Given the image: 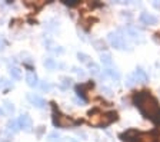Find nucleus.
<instances>
[{
    "mask_svg": "<svg viewBox=\"0 0 160 142\" xmlns=\"http://www.w3.org/2000/svg\"><path fill=\"white\" fill-rule=\"evenodd\" d=\"M134 105L140 109L144 118L150 119L153 124L160 126V106L157 103V99L153 95H150V92L143 91L134 95Z\"/></svg>",
    "mask_w": 160,
    "mask_h": 142,
    "instance_id": "obj_1",
    "label": "nucleus"
},
{
    "mask_svg": "<svg viewBox=\"0 0 160 142\" xmlns=\"http://www.w3.org/2000/svg\"><path fill=\"white\" fill-rule=\"evenodd\" d=\"M53 122H54V125L59 126V128H69V126H74L76 124H79V122L72 119L70 116L62 115V113H59L56 111L53 113Z\"/></svg>",
    "mask_w": 160,
    "mask_h": 142,
    "instance_id": "obj_2",
    "label": "nucleus"
},
{
    "mask_svg": "<svg viewBox=\"0 0 160 142\" xmlns=\"http://www.w3.org/2000/svg\"><path fill=\"white\" fill-rule=\"evenodd\" d=\"M109 42H110V45L114 47V49H117V50H124L126 49V43H124V39L120 34H117V33H109Z\"/></svg>",
    "mask_w": 160,
    "mask_h": 142,
    "instance_id": "obj_3",
    "label": "nucleus"
},
{
    "mask_svg": "<svg viewBox=\"0 0 160 142\" xmlns=\"http://www.w3.org/2000/svg\"><path fill=\"white\" fill-rule=\"evenodd\" d=\"M17 122H19V126H20V128H23V131H26V132L32 131L33 122H32V118H30L29 115H22L19 119H17Z\"/></svg>",
    "mask_w": 160,
    "mask_h": 142,
    "instance_id": "obj_4",
    "label": "nucleus"
},
{
    "mask_svg": "<svg viewBox=\"0 0 160 142\" xmlns=\"http://www.w3.org/2000/svg\"><path fill=\"white\" fill-rule=\"evenodd\" d=\"M27 99H29V101L32 102V105H34L36 108H40V109L46 108V101H44L42 96H39V95L29 93V95H27Z\"/></svg>",
    "mask_w": 160,
    "mask_h": 142,
    "instance_id": "obj_5",
    "label": "nucleus"
},
{
    "mask_svg": "<svg viewBox=\"0 0 160 142\" xmlns=\"http://www.w3.org/2000/svg\"><path fill=\"white\" fill-rule=\"evenodd\" d=\"M137 136H139V132H137L136 129H129V131L123 132V134L120 135V138L124 142H133L137 139Z\"/></svg>",
    "mask_w": 160,
    "mask_h": 142,
    "instance_id": "obj_6",
    "label": "nucleus"
},
{
    "mask_svg": "<svg viewBox=\"0 0 160 142\" xmlns=\"http://www.w3.org/2000/svg\"><path fill=\"white\" fill-rule=\"evenodd\" d=\"M113 121H117V112L112 111V112H107V113H103V116H102V125L100 126H107Z\"/></svg>",
    "mask_w": 160,
    "mask_h": 142,
    "instance_id": "obj_7",
    "label": "nucleus"
},
{
    "mask_svg": "<svg viewBox=\"0 0 160 142\" xmlns=\"http://www.w3.org/2000/svg\"><path fill=\"white\" fill-rule=\"evenodd\" d=\"M140 22L144 24H150V26H153V24L157 23V17L156 16H152L149 13H142L140 14Z\"/></svg>",
    "mask_w": 160,
    "mask_h": 142,
    "instance_id": "obj_8",
    "label": "nucleus"
},
{
    "mask_svg": "<svg viewBox=\"0 0 160 142\" xmlns=\"http://www.w3.org/2000/svg\"><path fill=\"white\" fill-rule=\"evenodd\" d=\"M26 82H27V85H29L30 88H34V86H37V85H39L37 75L34 73V72H29V73L26 75Z\"/></svg>",
    "mask_w": 160,
    "mask_h": 142,
    "instance_id": "obj_9",
    "label": "nucleus"
},
{
    "mask_svg": "<svg viewBox=\"0 0 160 142\" xmlns=\"http://www.w3.org/2000/svg\"><path fill=\"white\" fill-rule=\"evenodd\" d=\"M134 78H136V81H137V82H142V83H144V82H147L149 76L146 75V72H144L143 69L137 68L136 71H134Z\"/></svg>",
    "mask_w": 160,
    "mask_h": 142,
    "instance_id": "obj_10",
    "label": "nucleus"
},
{
    "mask_svg": "<svg viewBox=\"0 0 160 142\" xmlns=\"http://www.w3.org/2000/svg\"><path fill=\"white\" fill-rule=\"evenodd\" d=\"M20 126H19V122L14 121V119H10L9 122H7V131L12 134V132H19Z\"/></svg>",
    "mask_w": 160,
    "mask_h": 142,
    "instance_id": "obj_11",
    "label": "nucleus"
},
{
    "mask_svg": "<svg viewBox=\"0 0 160 142\" xmlns=\"http://www.w3.org/2000/svg\"><path fill=\"white\" fill-rule=\"evenodd\" d=\"M77 59H79L82 63H84V65H92L93 62H92V58H90L89 55H86V53H77Z\"/></svg>",
    "mask_w": 160,
    "mask_h": 142,
    "instance_id": "obj_12",
    "label": "nucleus"
},
{
    "mask_svg": "<svg viewBox=\"0 0 160 142\" xmlns=\"http://www.w3.org/2000/svg\"><path fill=\"white\" fill-rule=\"evenodd\" d=\"M10 75H12V78L19 81V79H22V69L17 68V66H12L10 68Z\"/></svg>",
    "mask_w": 160,
    "mask_h": 142,
    "instance_id": "obj_13",
    "label": "nucleus"
},
{
    "mask_svg": "<svg viewBox=\"0 0 160 142\" xmlns=\"http://www.w3.org/2000/svg\"><path fill=\"white\" fill-rule=\"evenodd\" d=\"M126 32H127V34H129L132 39H134V40L140 39V32L137 30V29H134V27H127Z\"/></svg>",
    "mask_w": 160,
    "mask_h": 142,
    "instance_id": "obj_14",
    "label": "nucleus"
},
{
    "mask_svg": "<svg viewBox=\"0 0 160 142\" xmlns=\"http://www.w3.org/2000/svg\"><path fill=\"white\" fill-rule=\"evenodd\" d=\"M100 60H102V63H103L104 66H112V63H113L112 56H110L109 53H103V55H102V56H100Z\"/></svg>",
    "mask_w": 160,
    "mask_h": 142,
    "instance_id": "obj_15",
    "label": "nucleus"
},
{
    "mask_svg": "<svg viewBox=\"0 0 160 142\" xmlns=\"http://www.w3.org/2000/svg\"><path fill=\"white\" fill-rule=\"evenodd\" d=\"M106 75L110 76L113 81H119L120 79V73L116 71V69H106Z\"/></svg>",
    "mask_w": 160,
    "mask_h": 142,
    "instance_id": "obj_16",
    "label": "nucleus"
},
{
    "mask_svg": "<svg viewBox=\"0 0 160 142\" xmlns=\"http://www.w3.org/2000/svg\"><path fill=\"white\" fill-rule=\"evenodd\" d=\"M43 65H44V66H46L47 69H56V66H57L56 60H54V59H52V58H47V59H44Z\"/></svg>",
    "mask_w": 160,
    "mask_h": 142,
    "instance_id": "obj_17",
    "label": "nucleus"
},
{
    "mask_svg": "<svg viewBox=\"0 0 160 142\" xmlns=\"http://www.w3.org/2000/svg\"><path fill=\"white\" fill-rule=\"evenodd\" d=\"M89 68H90V73L93 75V76H99V75H100V68H99V65L92 63V65H89Z\"/></svg>",
    "mask_w": 160,
    "mask_h": 142,
    "instance_id": "obj_18",
    "label": "nucleus"
},
{
    "mask_svg": "<svg viewBox=\"0 0 160 142\" xmlns=\"http://www.w3.org/2000/svg\"><path fill=\"white\" fill-rule=\"evenodd\" d=\"M4 109H6V112L7 113H14V111H16V108L13 106V103L12 102H9V101H4Z\"/></svg>",
    "mask_w": 160,
    "mask_h": 142,
    "instance_id": "obj_19",
    "label": "nucleus"
},
{
    "mask_svg": "<svg viewBox=\"0 0 160 142\" xmlns=\"http://www.w3.org/2000/svg\"><path fill=\"white\" fill-rule=\"evenodd\" d=\"M49 142H63V139L60 138V135L57 132H52L49 135Z\"/></svg>",
    "mask_w": 160,
    "mask_h": 142,
    "instance_id": "obj_20",
    "label": "nucleus"
},
{
    "mask_svg": "<svg viewBox=\"0 0 160 142\" xmlns=\"http://www.w3.org/2000/svg\"><path fill=\"white\" fill-rule=\"evenodd\" d=\"M93 46H94V49H96V50H104V49H106V45H104V42L103 40H94L93 42Z\"/></svg>",
    "mask_w": 160,
    "mask_h": 142,
    "instance_id": "obj_21",
    "label": "nucleus"
},
{
    "mask_svg": "<svg viewBox=\"0 0 160 142\" xmlns=\"http://www.w3.org/2000/svg\"><path fill=\"white\" fill-rule=\"evenodd\" d=\"M60 81H62V88H63V89H67L70 85H72V79L66 78V76H63V78L60 79Z\"/></svg>",
    "mask_w": 160,
    "mask_h": 142,
    "instance_id": "obj_22",
    "label": "nucleus"
},
{
    "mask_svg": "<svg viewBox=\"0 0 160 142\" xmlns=\"http://www.w3.org/2000/svg\"><path fill=\"white\" fill-rule=\"evenodd\" d=\"M73 72H74V73L79 75L80 78H84V72L82 71V69H79V68H76V66H74V68H73Z\"/></svg>",
    "mask_w": 160,
    "mask_h": 142,
    "instance_id": "obj_23",
    "label": "nucleus"
},
{
    "mask_svg": "<svg viewBox=\"0 0 160 142\" xmlns=\"http://www.w3.org/2000/svg\"><path fill=\"white\" fill-rule=\"evenodd\" d=\"M102 92H104V95H107V96H112V89H109L107 86H102Z\"/></svg>",
    "mask_w": 160,
    "mask_h": 142,
    "instance_id": "obj_24",
    "label": "nucleus"
},
{
    "mask_svg": "<svg viewBox=\"0 0 160 142\" xmlns=\"http://www.w3.org/2000/svg\"><path fill=\"white\" fill-rule=\"evenodd\" d=\"M63 3L67 4V6H76V4H77V0H64Z\"/></svg>",
    "mask_w": 160,
    "mask_h": 142,
    "instance_id": "obj_25",
    "label": "nucleus"
},
{
    "mask_svg": "<svg viewBox=\"0 0 160 142\" xmlns=\"http://www.w3.org/2000/svg\"><path fill=\"white\" fill-rule=\"evenodd\" d=\"M133 78H132V76H129V78H127V82H126V85L127 86H133Z\"/></svg>",
    "mask_w": 160,
    "mask_h": 142,
    "instance_id": "obj_26",
    "label": "nucleus"
},
{
    "mask_svg": "<svg viewBox=\"0 0 160 142\" xmlns=\"http://www.w3.org/2000/svg\"><path fill=\"white\" fill-rule=\"evenodd\" d=\"M4 45H6V43H4V40H3V37L0 36V50H3V49H4Z\"/></svg>",
    "mask_w": 160,
    "mask_h": 142,
    "instance_id": "obj_27",
    "label": "nucleus"
},
{
    "mask_svg": "<svg viewBox=\"0 0 160 142\" xmlns=\"http://www.w3.org/2000/svg\"><path fill=\"white\" fill-rule=\"evenodd\" d=\"M77 135H79V136H82V138H83V139H86V138H87V135H86V134H84L83 131H77Z\"/></svg>",
    "mask_w": 160,
    "mask_h": 142,
    "instance_id": "obj_28",
    "label": "nucleus"
},
{
    "mask_svg": "<svg viewBox=\"0 0 160 142\" xmlns=\"http://www.w3.org/2000/svg\"><path fill=\"white\" fill-rule=\"evenodd\" d=\"M42 89H43V91H49V89H50V85L49 83H42Z\"/></svg>",
    "mask_w": 160,
    "mask_h": 142,
    "instance_id": "obj_29",
    "label": "nucleus"
},
{
    "mask_svg": "<svg viewBox=\"0 0 160 142\" xmlns=\"http://www.w3.org/2000/svg\"><path fill=\"white\" fill-rule=\"evenodd\" d=\"M153 7L154 9H157V10H160V3L159 2H153Z\"/></svg>",
    "mask_w": 160,
    "mask_h": 142,
    "instance_id": "obj_30",
    "label": "nucleus"
},
{
    "mask_svg": "<svg viewBox=\"0 0 160 142\" xmlns=\"http://www.w3.org/2000/svg\"><path fill=\"white\" fill-rule=\"evenodd\" d=\"M66 142H79L77 139H73V138H66Z\"/></svg>",
    "mask_w": 160,
    "mask_h": 142,
    "instance_id": "obj_31",
    "label": "nucleus"
},
{
    "mask_svg": "<svg viewBox=\"0 0 160 142\" xmlns=\"http://www.w3.org/2000/svg\"><path fill=\"white\" fill-rule=\"evenodd\" d=\"M0 116H3V109L0 108Z\"/></svg>",
    "mask_w": 160,
    "mask_h": 142,
    "instance_id": "obj_32",
    "label": "nucleus"
}]
</instances>
